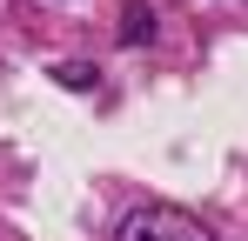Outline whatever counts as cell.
Here are the masks:
<instances>
[{"label":"cell","mask_w":248,"mask_h":241,"mask_svg":"<svg viewBox=\"0 0 248 241\" xmlns=\"http://www.w3.org/2000/svg\"><path fill=\"white\" fill-rule=\"evenodd\" d=\"M114 241H215L188 214V208H168V201H148V208H134L121 228H114Z\"/></svg>","instance_id":"6da1fadb"}]
</instances>
